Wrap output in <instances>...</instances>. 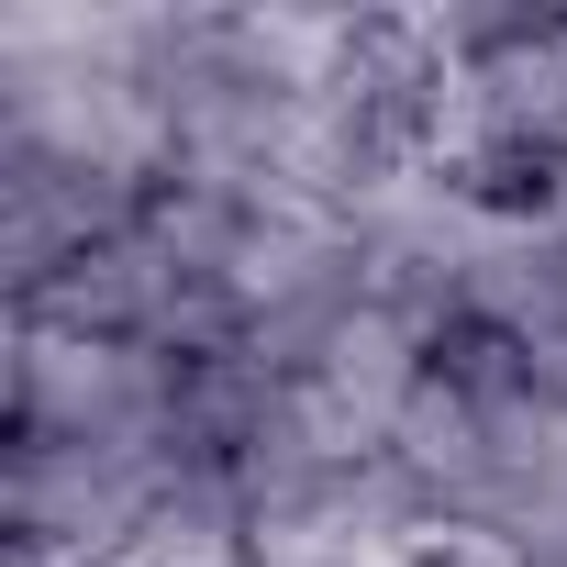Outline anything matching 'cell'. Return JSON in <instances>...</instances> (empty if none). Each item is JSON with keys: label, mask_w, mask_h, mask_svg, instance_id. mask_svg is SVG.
Listing matches in <instances>:
<instances>
[{"label": "cell", "mask_w": 567, "mask_h": 567, "mask_svg": "<svg viewBox=\"0 0 567 567\" xmlns=\"http://www.w3.org/2000/svg\"><path fill=\"white\" fill-rule=\"evenodd\" d=\"M12 434L34 445H112V456H178V357L134 334L79 323H12Z\"/></svg>", "instance_id": "obj_1"}, {"label": "cell", "mask_w": 567, "mask_h": 567, "mask_svg": "<svg viewBox=\"0 0 567 567\" xmlns=\"http://www.w3.org/2000/svg\"><path fill=\"white\" fill-rule=\"evenodd\" d=\"M178 456H112V445H0V545L12 556H68V567H123L145 512L167 501Z\"/></svg>", "instance_id": "obj_2"}, {"label": "cell", "mask_w": 567, "mask_h": 567, "mask_svg": "<svg viewBox=\"0 0 567 567\" xmlns=\"http://www.w3.org/2000/svg\"><path fill=\"white\" fill-rule=\"evenodd\" d=\"M390 567H534V545L501 512H412L390 534Z\"/></svg>", "instance_id": "obj_3"}, {"label": "cell", "mask_w": 567, "mask_h": 567, "mask_svg": "<svg viewBox=\"0 0 567 567\" xmlns=\"http://www.w3.org/2000/svg\"><path fill=\"white\" fill-rule=\"evenodd\" d=\"M556 212H567V123H556Z\"/></svg>", "instance_id": "obj_4"}]
</instances>
